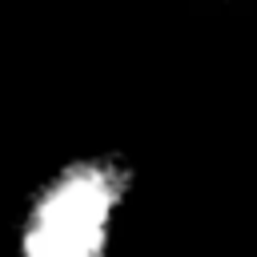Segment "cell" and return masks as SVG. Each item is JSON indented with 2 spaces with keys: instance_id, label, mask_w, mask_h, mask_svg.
Returning a JSON list of instances; mask_svg holds the SVG:
<instances>
[{
  "instance_id": "cell-1",
  "label": "cell",
  "mask_w": 257,
  "mask_h": 257,
  "mask_svg": "<svg viewBox=\"0 0 257 257\" xmlns=\"http://www.w3.org/2000/svg\"><path fill=\"white\" fill-rule=\"evenodd\" d=\"M124 209L128 181L112 153L64 157L24 193L12 257H108Z\"/></svg>"
}]
</instances>
